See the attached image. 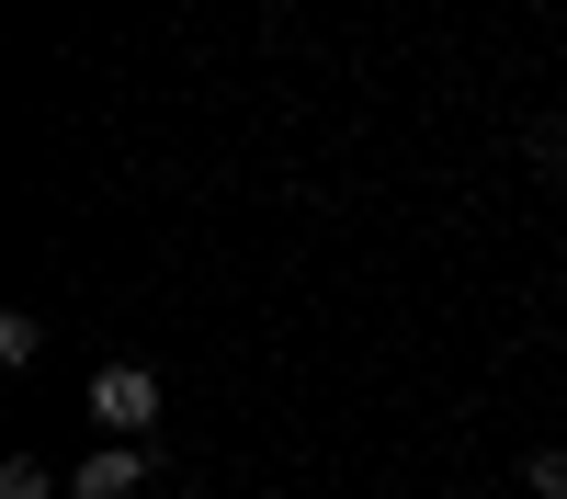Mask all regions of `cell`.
<instances>
[{"label": "cell", "instance_id": "1", "mask_svg": "<svg viewBox=\"0 0 567 499\" xmlns=\"http://www.w3.org/2000/svg\"><path fill=\"white\" fill-rule=\"evenodd\" d=\"M91 420L114 443H159V375L148 363H103V375H91Z\"/></svg>", "mask_w": 567, "mask_h": 499}, {"label": "cell", "instance_id": "2", "mask_svg": "<svg viewBox=\"0 0 567 499\" xmlns=\"http://www.w3.org/2000/svg\"><path fill=\"white\" fill-rule=\"evenodd\" d=\"M148 477H159V443H103L69 466V499H136Z\"/></svg>", "mask_w": 567, "mask_h": 499}, {"label": "cell", "instance_id": "3", "mask_svg": "<svg viewBox=\"0 0 567 499\" xmlns=\"http://www.w3.org/2000/svg\"><path fill=\"white\" fill-rule=\"evenodd\" d=\"M523 488H534V499H567V443H534V454H523Z\"/></svg>", "mask_w": 567, "mask_h": 499}, {"label": "cell", "instance_id": "4", "mask_svg": "<svg viewBox=\"0 0 567 499\" xmlns=\"http://www.w3.org/2000/svg\"><path fill=\"white\" fill-rule=\"evenodd\" d=\"M34 352H45V318L12 306V318H0V363H34Z\"/></svg>", "mask_w": 567, "mask_h": 499}, {"label": "cell", "instance_id": "5", "mask_svg": "<svg viewBox=\"0 0 567 499\" xmlns=\"http://www.w3.org/2000/svg\"><path fill=\"white\" fill-rule=\"evenodd\" d=\"M0 499H58V477H45V454H12V466H0Z\"/></svg>", "mask_w": 567, "mask_h": 499}, {"label": "cell", "instance_id": "6", "mask_svg": "<svg viewBox=\"0 0 567 499\" xmlns=\"http://www.w3.org/2000/svg\"><path fill=\"white\" fill-rule=\"evenodd\" d=\"M556 194H567V181H556Z\"/></svg>", "mask_w": 567, "mask_h": 499}]
</instances>
